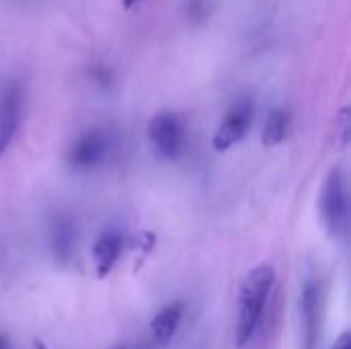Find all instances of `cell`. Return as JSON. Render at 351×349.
<instances>
[{
    "label": "cell",
    "mask_w": 351,
    "mask_h": 349,
    "mask_svg": "<svg viewBox=\"0 0 351 349\" xmlns=\"http://www.w3.org/2000/svg\"><path fill=\"white\" fill-rule=\"evenodd\" d=\"M183 315H185L183 302H171L156 313V317L150 321V339L154 341V346L165 348L167 344H171L183 321Z\"/></svg>",
    "instance_id": "obj_9"
},
{
    "label": "cell",
    "mask_w": 351,
    "mask_h": 349,
    "mask_svg": "<svg viewBox=\"0 0 351 349\" xmlns=\"http://www.w3.org/2000/svg\"><path fill=\"white\" fill-rule=\"evenodd\" d=\"M148 140L152 150L165 158L175 160L183 154L185 146V125L181 117L173 111H160L148 121Z\"/></svg>",
    "instance_id": "obj_3"
},
{
    "label": "cell",
    "mask_w": 351,
    "mask_h": 349,
    "mask_svg": "<svg viewBox=\"0 0 351 349\" xmlns=\"http://www.w3.org/2000/svg\"><path fill=\"white\" fill-rule=\"evenodd\" d=\"M123 251V237L119 230H103L93 243V265L97 278H107L117 265Z\"/></svg>",
    "instance_id": "obj_8"
},
{
    "label": "cell",
    "mask_w": 351,
    "mask_h": 349,
    "mask_svg": "<svg viewBox=\"0 0 351 349\" xmlns=\"http://www.w3.org/2000/svg\"><path fill=\"white\" fill-rule=\"evenodd\" d=\"M25 111V86L16 78H8L0 88V158L10 150Z\"/></svg>",
    "instance_id": "obj_4"
},
{
    "label": "cell",
    "mask_w": 351,
    "mask_h": 349,
    "mask_svg": "<svg viewBox=\"0 0 351 349\" xmlns=\"http://www.w3.org/2000/svg\"><path fill=\"white\" fill-rule=\"evenodd\" d=\"M0 349H8V339L4 335H0Z\"/></svg>",
    "instance_id": "obj_14"
},
{
    "label": "cell",
    "mask_w": 351,
    "mask_h": 349,
    "mask_svg": "<svg viewBox=\"0 0 351 349\" xmlns=\"http://www.w3.org/2000/svg\"><path fill=\"white\" fill-rule=\"evenodd\" d=\"M333 349H351V337L350 333H343L337 341H335V346Z\"/></svg>",
    "instance_id": "obj_12"
},
{
    "label": "cell",
    "mask_w": 351,
    "mask_h": 349,
    "mask_svg": "<svg viewBox=\"0 0 351 349\" xmlns=\"http://www.w3.org/2000/svg\"><path fill=\"white\" fill-rule=\"evenodd\" d=\"M117 349H125V348H117Z\"/></svg>",
    "instance_id": "obj_15"
},
{
    "label": "cell",
    "mask_w": 351,
    "mask_h": 349,
    "mask_svg": "<svg viewBox=\"0 0 351 349\" xmlns=\"http://www.w3.org/2000/svg\"><path fill=\"white\" fill-rule=\"evenodd\" d=\"M276 284V269L269 263H261L247 272L239 290V317H237V346L245 348L257 333L261 317L265 313L269 294Z\"/></svg>",
    "instance_id": "obj_1"
},
{
    "label": "cell",
    "mask_w": 351,
    "mask_h": 349,
    "mask_svg": "<svg viewBox=\"0 0 351 349\" xmlns=\"http://www.w3.org/2000/svg\"><path fill=\"white\" fill-rule=\"evenodd\" d=\"M321 216L323 222L333 239H343L348 234L350 224V197H348V183L346 175L339 167H335L321 191Z\"/></svg>",
    "instance_id": "obj_2"
},
{
    "label": "cell",
    "mask_w": 351,
    "mask_h": 349,
    "mask_svg": "<svg viewBox=\"0 0 351 349\" xmlns=\"http://www.w3.org/2000/svg\"><path fill=\"white\" fill-rule=\"evenodd\" d=\"M253 115H255V107L251 99H241L239 103H234L224 115L222 123L214 132V138H212L214 150L224 152L232 148L234 144H239L249 134L253 125Z\"/></svg>",
    "instance_id": "obj_6"
},
{
    "label": "cell",
    "mask_w": 351,
    "mask_h": 349,
    "mask_svg": "<svg viewBox=\"0 0 351 349\" xmlns=\"http://www.w3.org/2000/svg\"><path fill=\"white\" fill-rule=\"evenodd\" d=\"M140 0H121V4L125 6V8H132V6H136Z\"/></svg>",
    "instance_id": "obj_13"
},
{
    "label": "cell",
    "mask_w": 351,
    "mask_h": 349,
    "mask_svg": "<svg viewBox=\"0 0 351 349\" xmlns=\"http://www.w3.org/2000/svg\"><path fill=\"white\" fill-rule=\"evenodd\" d=\"M302 337L304 349H315L321 335V286L317 280H308L300 294Z\"/></svg>",
    "instance_id": "obj_7"
},
{
    "label": "cell",
    "mask_w": 351,
    "mask_h": 349,
    "mask_svg": "<svg viewBox=\"0 0 351 349\" xmlns=\"http://www.w3.org/2000/svg\"><path fill=\"white\" fill-rule=\"evenodd\" d=\"M74 222L66 216H58L53 218L51 226H49V247L51 253L58 261L66 263L72 257L74 251Z\"/></svg>",
    "instance_id": "obj_10"
},
{
    "label": "cell",
    "mask_w": 351,
    "mask_h": 349,
    "mask_svg": "<svg viewBox=\"0 0 351 349\" xmlns=\"http://www.w3.org/2000/svg\"><path fill=\"white\" fill-rule=\"evenodd\" d=\"M288 134V113L284 109H274L269 111L265 125H263V134H261V142L265 148L278 146L286 140Z\"/></svg>",
    "instance_id": "obj_11"
},
{
    "label": "cell",
    "mask_w": 351,
    "mask_h": 349,
    "mask_svg": "<svg viewBox=\"0 0 351 349\" xmlns=\"http://www.w3.org/2000/svg\"><path fill=\"white\" fill-rule=\"evenodd\" d=\"M111 146L113 144H111V136L107 134V130L93 128L88 132L80 134L72 142V146L68 150V165L80 173L95 171L107 160Z\"/></svg>",
    "instance_id": "obj_5"
}]
</instances>
